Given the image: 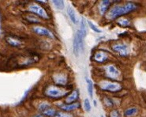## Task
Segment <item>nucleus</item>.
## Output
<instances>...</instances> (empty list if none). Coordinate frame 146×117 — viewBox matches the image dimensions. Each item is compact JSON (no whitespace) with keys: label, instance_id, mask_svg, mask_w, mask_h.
<instances>
[{"label":"nucleus","instance_id":"nucleus-5","mask_svg":"<svg viewBox=\"0 0 146 117\" xmlns=\"http://www.w3.org/2000/svg\"><path fill=\"white\" fill-rule=\"evenodd\" d=\"M83 41H84V38L82 37V35L80 34L79 30H78L76 33V35H75L74 41H73V51H74V54L76 56H78L80 51H82L83 49V46H84Z\"/></svg>","mask_w":146,"mask_h":117},{"label":"nucleus","instance_id":"nucleus-14","mask_svg":"<svg viewBox=\"0 0 146 117\" xmlns=\"http://www.w3.org/2000/svg\"><path fill=\"white\" fill-rule=\"evenodd\" d=\"M87 21L85 20L84 17H82V20L80 22V29H79V33L80 34L82 35V37L83 38L85 37V36L87 34Z\"/></svg>","mask_w":146,"mask_h":117},{"label":"nucleus","instance_id":"nucleus-26","mask_svg":"<svg viewBox=\"0 0 146 117\" xmlns=\"http://www.w3.org/2000/svg\"><path fill=\"white\" fill-rule=\"evenodd\" d=\"M54 117H73L70 114L66 112H56Z\"/></svg>","mask_w":146,"mask_h":117},{"label":"nucleus","instance_id":"nucleus-16","mask_svg":"<svg viewBox=\"0 0 146 117\" xmlns=\"http://www.w3.org/2000/svg\"><path fill=\"white\" fill-rule=\"evenodd\" d=\"M67 14H68L69 17L70 18V20L72 21V22L74 23V24H78V17H77L76 14H75L74 10L71 7H69L68 8H67Z\"/></svg>","mask_w":146,"mask_h":117},{"label":"nucleus","instance_id":"nucleus-1","mask_svg":"<svg viewBox=\"0 0 146 117\" xmlns=\"http://www.w3.org/2000/svg\"><path fill=\"white\" fill-rule=\"evenodd\" d=\"M137 7L138 6L134 3H126L122 6H115L110 9V11L107 14V18L110 20L115 19L117 17L134 11L137 9Z\"/></svg>","mask_w":146,"mask_h":117},{"label":"nucleus","instance_id":"nucleus-18","mask_svg":"<svg viewBox=\"0 0 146 117\" xmlns=\"http://www.w3.org/2000/svg\"><path fill=\"white\" fill-rule=\"evenodd\" d=\"M42 114L44 115L45 116H54V115L56 114V111L54 110L53 108H51V106L49 107V108H48L47 109H45V110L43 111V112H42Z\"/></svg>","mask_w":146,"mask_h":117},{"label":"nucleus","instance_id":"nucleus-21","mask_svg":"<svg viewBox=\"0 0 146 117\" xmlns=\"http://www.w3.org/2000/svg\"><path fill=\"white\" fill-rule=\"evenodd\" d=\"M118 24L122 26V27H126V26H129L130 25V22L128 19H126V18H120L118 20Z\"/></svg>","mask_w":146,"mask_h":117},{"label":"nucleus","instance_id":"nucleus-22","mask_svg":"<svg viewBox=\"0 0 146 117\" xmlns=\"http://www.w3.org/2000/svg\"><path fill=\"white\" fill-rule=\"evenodd\" d=\"M52 3L54 4L55 7H57L59 10H62L64 8V2L63 1H60V0H54L52 1Z\"/></svg>","mask_w":146,"mask_h":117},{"label":"nucleus","instance_id":"nucleus-10","mask_svg":"<svg viewBox=\"0 0 146 117\" xmlns=\"http://www.w3.org/2000/svg\"><path fill=\"white\" fill-rule=\"evenodd\" d=\"M6 41L7 42L8 45L12 47H14V48H19L23 44V42L21 41L19 38L12 37V36L6 37Z\"/></svg>","mask_w":146,"mask_h":117},{"label":"nucleus","instance_id":"nucleus-25","mask_svg":"<svg viewBox=\"0 0 146 117\" xmlns=\"http://www.w3.org/2000/svg\"><path fill=\"white\" fill-rule=\"evenodd\" d=\"M49 107H51V105L49 104L48 103H42L40 104V105H39V107H38V109H39V111H40L41 112H43L44 110H45V109H47L48 108H49Z\"/></svg>","mask_w":146,"mask_h":117},{"label":"nucleus","instance_id":"nucleus-3","mask_svg":"<svg viewBox=\"0 0 146 117\" xmlns=\"http://www.w3.org/2000/svg\"><path fill=\"white\" fill-rule=\"evenodd\" d=\"M98 86L100 90L111 93L119 92L122 90V86L118 82H110V81H102L98 84Z\"/></svg>","mask_w":146,"mask_h":117},{"label":"nucleus","instance_id":"nucleus-12","mask_svg":"<svg viewBox=\"0 0 146 117\" xmlns=\"http://www.w3.org/2000/svg\"><path fill=\"white\" fill-rule=\"evenodd\" d=\"M79 97V92L78 90H74L71 93L68 94V96H66L65 102L66 104H74L75 101L78 100Z\"/></svg>","mask_w":146,"mask_h":117},{"label":"nucleus","instance_id":"nucleus-17","mask_svg":"<svg viewBox=\"0 0 146 117\" xmlns=\"http://www.w3.org/2000/svg\"><path fill=\"white\" fill-rule=\"evenodd\" d=\"M24 18L26 20V21H29L31 23H40V19L36 17L35 15L33 14H28L26 15H25Z\"/></svg>","mask_w":146,"mask_h":117},{"label":"nucleus","instance_id":"nucleus-7","mask_svg":"<svg viewBox=\"0 0 146 117\" xmlns=\"http://www.w3.org/2000/svg\"><path fill=\"white\" fill-rule=\"evenodd\" d=\"M52 78L54 84L58 86H66L68 82V77L64 73H55L53 74Z\"/></svg>","mask_w":146,"mask_h":117},{"label":"nucleus","instance_id":"nucleus-29","mask_svg":"<svg viewBox=\"0 0 146 117\" xmlns=\"http://www.w3.org/2000/svg\"><path fill=\"white\" fill-rule=\"evenodd\" d=\"M34 117H46V116H43V115H37V116H36Z\"/></svg>","mask_w":146,"mask_h":117},{"label":"nucleus","instance_id":"nucleus-24","mask_svg":"<svg viewBox=\"0 0 146 117\" xmlns=\"http://www.w3.org/2000/svg\"><path fill=\"white\" fill-rule=\"evenodd\" d=\"M87 23H88V25H89V27L91 28V29H92V30H93L94 32H96V33H101V30H100V29L99 28L96 27L95 25L92 23V21H87Z\"/></svg>","mask_w":146,"mask_h":117},{"label":"nucleus","instance_id":"nucleus-19","mask_svg":"<svg viewBox=\"0 0 146 117\" xmlns=\"http://www.w3.org/2000/svg\"><path fill=\"white\" fill-rule=\"evenodd\" d=\"M86 82H87V89H88V95L92 97L93 96V83H92V80L88 79V78H85Z\"/></svg>","mask_w":146,"mask_h":117},{"label":"nucleus","instance_id":"nucleus-15","mask_svg":"<svg viewBox=\"0 0 146 117\" xmlns=\"http://www.w3.org/2000/svg\"><path fill=\"white\" fill-rule=\"evenodd\" d=\"M111 4V2L109 0H104L100 4V12L101 14H104L108 11L109 6Z\"/></svg>","mask_w":146,"mask_h":117},{"label":"nucleus","instance_id":"nucleus-27","mask_svg":"<svg viewBox=\"0 0 146 117\" xmlns=\"http://www.w3.org/2000/svg\"><path fill=\"white\" fill-rule=\"evenodd\" d=\"M110 117H120V115H119V112L117 110H113L111 112Z\"/></svg>","mask_w":146,"mask_h":117},{"label":"nucleus","instance_id":"nucleus-4","mask_svg":"<svg viewBox=\"0 0 146 117\" xmlns=\"http://www.w3.org/2000/svg\"><path fill=\"white\" fill-rule=\"evenodd\" d=\"M28 10L29 12H32L33 13L36 15H37L41 18L43 19H48L49 18V16H48V12L46 11V10L44 9V7L40 6V4L36 3H31L29 7H28Z\"/></svg>","mask_w":146,"mask_h":117},{"label":"nucleus","instance_id":"nucleus-28","mask_svg":"<svg viewBox=\"0 0 146 117\" xmlns=\"http://www.w3.org/2000/svg\"><path fill=\"white\" fill-rule=\"evenodd\" d=\"M105 104L108 105V106H113V102H112V100L111 99H109V98H105Z\"/></svg>","mask_w":146,"mask_h":117},{"label":"nucleus","instance_id":"nucleus-23","mask_svg":"<svg viewBox=\"0 0 146 117\" xmlns=\"http://www.w3.org/2000/svg\"><path fill=\"white\" fill-rule=\"evenodd\" d=\"M84 108H85V110L88 112L91 111V104L88 98H86L84 101Z\"/></svg>","mask_w":146,"mask_h":117},{"label":"nucleus","instance_id":"nucleus-9","mask_svg":"<svg viewBox=\"0 0 146 117\" xmlns=\"http://www.w3.org/2000/svg\"><path fill=\"white\" fill-rule=\"evenodd\" d=\"M111 48L115 52H118L119 55L125 56L128 55V46L126 45H122V44H116L113 45L111 46Z\"/></svg>","mask_w":146,"mask_h":117},{"label":"nucleus","instance_id":"nucleus-8","mask_svg":"<svg viewBox=\"0 0 146 117\" xmlns=\"http://www.w3.org/2000/svg\"><path fill=\"white\" fill-rule=\"evenodd\" d=\"M33 30L35 33L40 35V36H44V37H47L49 38H54L53 33L47 28L40 26V25H36L33 28Z\"/></svg>","mask_w":146,"mask_h":117},{"label":"nucleus","instance_id":"nucleus-11","mask_svg":"<svg viewBox=\"0 0 146 117\" xmlns=\"http://www.w3.org/2000/svg\"><path fill=\"white\" fill-rule=\"evenodd\" d=\"M93 59L97 62H104L108 59V55L105 52L98 51L93 55Z\"/></svg>","mask_w":146,"mask_h":117},{"label":"nucleus","instance_id":"nucleus-20","mask_svg":"<svg viewBox=\"0 0 146 117\" xmlns=\"http://www.w3.org/2000/svg\"><path fill=\"white\" fill-rule=\"evenodd\" d=\"M137 113V108H129L125 111L124 115L127 117H130L136 115Z\"/></svg>","mask_w":146,"mask_h":117},{"label":"nucleus","instance_id":"nucleus-2","mask_svg":"<svg viewBox=\"0 0 146 117\" xmlns=\"http://www.w3.org/2000/svg\"><path fill=\"white\" fill-rule=\"evenodd\" d=\"M68 93V90H66V89L56 86H49L44 92L46 96L53 99H58V98L63 97L66 95H67Z\"/></svg>","mask_w":146,"mask_h":117},{"label":"nucleus","instance_id":"nucleus-13","mask_svg":"<svg viewBox=\"0 0 146 117\" xmlns=\"http://www.w3.org/2000/svg\"><path fill=\"white\" fill-rule=\"evenodd\" d=\"M79 106H80V104L78 103L62 104L59 105V108H61L62 110L65 111V112H70V111L77 109Z\"/></svg>","mask_w":146,"mask_h":117},{"label":"nucleus","instance_id":"nucleus-6","mask_svg":"<svg viewBox=\"0 0 146 117\" xmlns=\"http://www.w3.org/2000/svg\"><path fill=\"white\" fill-rule=\"evenodd\" d=\"M106 76L111 79H118L120 76V72L117 67L114 65H108L105 67Z\"/></svg>","mask_w":146,"mask_h":117}]
</instances>
